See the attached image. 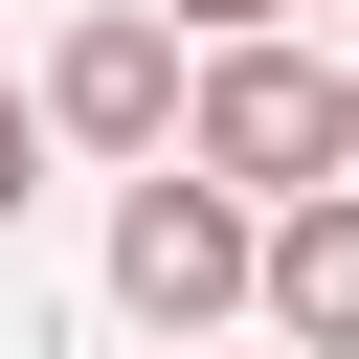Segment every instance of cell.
Listing matches in <instances>:
<instances>
[{
  "instance_id": "cell-1",
  "label": "cell",
  "mask_w": 359,
  "mask_h": 359,
  "mask_svg": "<svg viewBox=\"0 0 359 359\" xmlns=\"http://www.w3.org/2000/svg\"><path fill=\"white\" fill-rule=\"evenodd\" d=\"M180 180H224L247 224L269 202H337V67L314 45H202L180 67Z\"/></svg>"
},
{
  "instance_id": "cell-2",
  "label": "cell",
  "mask_w": 359,
  "mask_h": 359,
  "mask_svg": "<svg viewBox=\"0 0 359 359\" xmlns=\"http://www.w3.org/2000/svg\"><path fill=\"white\" fill-rule=\"evenodd\" d=\"M247 247H269V224H247L224 180H180V157H135V202H112V314H157V337L202 359V337L247 314Z\"/></svg>"
},
{
  "instance_id": "cell-3",
  "label": "cell",
  "mask_w": 359,
  "mask_h": 359,
  "mask_svg": "<svg viewBox=\"0 0 359 359\" xmlns=\"http://www.w3.org/2000/svg\"><path fill=\"white\" fill-rule=\"evenodd\" d=\"M45 135H90V157H180V22L157 0H90L67 45H45V90H22Z\"/></svg>"
},
{
  "instance_id": "cell-6",
  "label": "cell",
  "mask_w": 359,
  "mask_h": 359,
  "mask_svg": "<svg viewBox=\"0 0 359 359\" xmlns=\"http://www.w3.org/2000/svg\"><path fill=\"white\" fill-rule=\"evenodd\" d=\"M22 202H45V112L0 90V224H22Z\"/></svg>"
},
{
  "instance_id": "cell-5",
  "label": "cell",
  "mask_w": 359,
  "mask_h": 359,
  "mask_svg": "<svg viewBox=\"0 0 359 359\" xmlns=\"http://www.w3.org/2000/svg\"><path fill=\"white\" fill-rule=\"evenodd\" d=\"M180 45H292V0H157Z\"/></svg>"
},
{
  "instance_id": "cell-4",
  "label": "cell",
  "mask_w": 359,
  "mask_h": 359,
  "mask_svg": "<svg viewBox=\"0 0 359 359\" xmlns=\"http://www.w3.org/2000/svg\"><path fill=\"white\" fill-rule=\"evenodd\" d=\"M247 314H269L292 359H359V202H269V247H247Z\"/></svg>"
}]
</instances>
